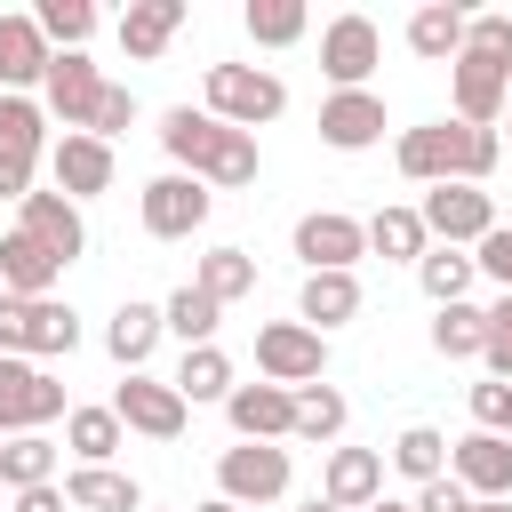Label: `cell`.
Masks as SVG:
<instances>
[{
    "mask_svg": "<svg viewBox=\"0 0 512 512\" xmlns=\"http://www.w3.org/2000/svg\"><path fill=\"white\" fill-rule=\"evenodd\" d=\"M160 152H168L184 176H200L208 192H240V184H256V168H264V152H256L248 128H224V120H208V112H192V104H168V112H160Z\"/></svg>",
    "mask_w": 512,
    "mask_h": 512,
    "instance_id": "cell-1",
    "label": "cell"
},
{
    "mask_svg": "<svg viewBox=\"0 0 512 512\" xmlns=\"http://www.w3.org/2000/svg\"><path fill=\"white\" fill-rule=\"evenodd\" d=\"M80 352V312L56 296H0V360H72Z\"/></svg>",
    "mask_w": 512,
    "mask_h": 512,
    "instance_id": "cell-2",
    "label": "cell"
},
{
    "mask_svg": "<svg viewBox=\"0 0 512 512\" xmlns=\"http://www.w3.org/2000/svg\"><path fill=\"white\" fill-rule=\"evenodd\" d=\"M200 112L208 120H224V128H272L280 112H288V88H280V72H264V64H208V80H200Z\"/></svg>",
    "mask_w": 512,
    "mask_h": 512,
    "instance_id": "cell-3",
    "label": "cell"
},
{
    "mask_svg": "<svg viewBox=\"0 0 512 512\" xmlns=\"http://www.w3.org/2000/svg\"><path fill=\"white\" fill-rule=\"evenodd\" d=\"M288 480H296V464H288V448H280V440H240V448H224V456H216V496H224V504H240V512L280 504V496H288Z\"/></svg>",
    "mask_w": 512,
    "mask_h": 512,
    "instance_id": "cell-4",
    "label": "cell"
},
{
    "mask_svg": "<svg viewBox=\"0 0 512 512\" xmlns=\"http://www.w3.org/2000/svg\"><path fill=\"white\" fill-rule=\"evenodd\" d=\"M256 376L296 392V384H328V336L304 320H264L256 328Z\"/></svg>",
    "mask_w": 512,
    "mask_h": 512,
    "instance_id": "cell-5",
    "label": "cell"
},
{
    "mask_svg": "<svg viewBox=\"0 0 512 512\" xmlns=\"http://www.w3.org/2000/svg\"><path fill=\"white\" fill-rule=\"evenodd\" d=\"M416 216H424L432 248H480L496 232V192L488 184H432Z\"/></svg>",
    "mask_w": 512,
    "mask_h": 512,
    "instance_id": "cell-6",
    "label": "cell"
},
{
    "mask_svg": "<svg viewBox=\"0 0 512 512\" xmlns=\"http://www.w3.org/2000/svg\"><path fill=\"white\" fill-rule=\"evenodd\" d=\"M208 208H216V192H208L200 176H184V168L152 176V184H144V200H136V216H144V232H152V240H192V232L208 224Z\"/></svg>",
    "mask_w": 512,
    "mask_h": 512,
    "instance_id": "cell-7",
    "label": "cell"
},
{
    "mask_svg": "<svg viewBox=\"0 0 512 512\" xmlns=\"http://www.w3.org/2000/svg\"><path fill=\"white\" fill-rule=\"evenodd\" d=\"M64 416V384L40 360H0V432H48Z\"/></svg>",
    "mask_w": 512,
    "mask_h": 512,
    "instance_id": "cell-8",
    "label": "cell"
},
{
    "mask_svg": "<svg viewBox=\"0 0 512 512\" xmlns=\"http://www.w3.org/2000/svg\"><path fill=\"white\" fill-rule=\"evenodd\" d=\"M376 64H384V32H376L360 8H344V16L320 24V72H328L336 88H368Z\"/></svg>",
    "mask_w": 512,
    "mask_h": 512,
    "instance_id": "cell-9",
    "label": "cell"
},
{
    "mask_svg": "<svg viewBox=\"0 0 512 512\" xmlns=\"http://www.w3.org/2000/svg\"><path fill=\"white\" fill-rule=\"evenodd\" d=\"M112 416H120V432H144V440H176L184 424H192V408L176 400V384L168 376H120V392H112Z\"/></svg>",
    "mask_w": 512,
    "mask_h": 512,
    "instance_id": "cell-10",
    "label": "cell"
},
{
    "mask_svg": "<svg viewBox=\"0 0 512 512\" xmlns=\"http://www.w3.org/2000/svg\"><path fill=\"white\" fill-rule=\"evenodd\" d=\"M296 256H304V272H352L368 256V224L344 208H312V216H296Z\"/></svg>",
    "mask_w": 512,
    "mask_h": 512,
    "instance_id": "cell-11",
    "label": "cell"
},
{
    "mask_svg": "<svg viewBox=\"0 0 512 512\" xmlns=\"http://www.w3.org/2000/svg\"><path fill=\"white\" fill-rule=\"evenodd\" d=\"M448 480H456L472 504L512 496V440H504V432H464V440H448Z\"/></svg>",
    "mask_w": 512,
    "mask_h": 512,
    "instance_id": "cell-12",
    "label": "cell"
},
{
    "mask_svg": "<svg viewBox=\"0 0 512 512\" xmlns=\"http://www.w3.org/2000/svg\"><path fill=\"white\" fill-rule=\"evenodd\" d=\"M40 88H48V112L64 120V136H88V120H96V96H104V72H96L80 48H56Z\"/></svg>",
    "mask_w": 512,
    "mask_h": 512,
    "instance_id": "cell-13",
    "label": "cell"
},
{
    "mask_svg": "<svg viewBox=\"0 0 512 512\" xmlns=\"http://www.w3.org/2000/svg\"><path fill=\"white\" fill-rule=\"evenodd\" d=\"M448 96H456V120H472V128H496V120H504V104H512V72L464 48V56L448 64Z\"/></svg>",
    "mask_w": 512,
    "mask_h": 512,
    "instance_id": "cell-14",
    "label": "cell"
},
{
    "mask_svg": "<svg viewBox=\"0 0 512 512\" xmlns=\"http://www.w3.org/2000/svg\"><path fill=\"white\" fill-rule=\"evenodd\" d=\"M320 144H328V152H368V144H384V96H376V88H336V96L320 104Z\"/></svg>",
    "mask_w": 512,
    "mask_h": 512,
    "instance_id": "cell-15",
    "label": "cell"
},
{
    "mask_svg": "<svg viewBox=\"0 0 512 512\" xmlns=\"http://www.w3.org/2000/svg\"><path fill=\"white\" fill-rule=\"evenodd\" d=\"M48 176H56V192L80 208V200L112 192V144H104V136H56V144H48Z\"/></svg>",
    "mask_w": 512,
    "mask_h": 512,
    "instance_id": "cell-16",
    "label": "cell"
},
{
    "mask_svg": "<svg viewBox=\"0 0 512 512\" xmlns=\"http://www.w3.org/2000/svg\"><path fill=\"white\" fill-rule=\"evenodd\" d=\"M320 496H328L336 512H368V504L384 496V448H328Z\"/></svg>",
    "mask_w": 512,
    "mask_h": 512,
    "instance_id": "cell-17",
    "label": "cell"
},
{
    "mask_svg": "<svg viewBox=\"0 0 512 512\" xmlns=\"http://www.w3.org/2000/svg\"><path fill=\"white\" fill-rule=\"evenodd\" d=\"M16 232H32L56 264H80L88 256V224H80V208L64 200V192H24V224Z\"/></svg>",
    "mask_w": 512,
    "mask_h": 512,
    "instance_id": "cell-18",
    "label": "cell"
},
{
    "mask_svg": "<svg viewBox=\"0 0 512 512\" xmlns=\"http://www.w3.org/2000/svg\"><path fill=\"white\" fill-rule=\"evenodd\" d=\"M224 416H232L240 440H288V432H296V392H280V384L256 376V384H232Z\"/></svg>",
    "mask_w": 512,
    "mask_h": 512,
    "instance_id": "cell-19",
    "label": "cell"
},
{
    "mask_svg": "<svg viewBox=\"0 0 512 512\" xmlns=\"http://www.w3.org/2000/svg\"><path fill=\"white\" fill-rule=\"evenodd\" d=\"M360 272H304V288H296V320L304 328H344V320H360Z\"/></svg>",
    "mask_w": 512,
    "mask_h": 512,
    "instance_id": "cell-20",
    "label": "cell"
},
{
    "mask_svg": "<svg viewBox=\"0 0 512 512\" xmlns=\"http://www.w3.org/2000/svg\"><path fill=\"white\" fill-rule=\"evenodd\" d=\"M48 40H40V24L32 16H0V96H24V88H40L48 80Z\"/></svg>",
    "mask_w": 512,
    "mask_h": 512,
    "instance_id": "cell-21",
    "label": "cell"
},
{
    "mask_svg": "<svg viewBox=\"0 0 512 512\" xmlns=\"http://www.w3.org/2000/svg\"><path fill=\"white\" fill-rule=\"evenodd\" d=\"M176 32H184V0H128V8H120V48H128V64L168 56Z\"/></svg>",
    "mask_w": 512,
    "mask_h": 512,
    "instance_id": "cell-22",
    "label": "cell"
},
{
    "mask_svg": "<svg viewBox=\"0 0 512 512\" xmlns=\"http://www.w3.org/2000/svg\"><path fill=\"white\" fill-rule=\"evenodd\" d=\"M64 264L32 240V232H0V296H56Z\"/></svg>",
    "mask_w": 512,
    "mask_h": 512,
    "instance_id": "cell-23",
    "label": "cell"
},
{
    "mask_svg": "<svg viewBox=\"0 0 512 512\" xmlns=\"http://www.w3.org/2000/svg\"><path fill=\"white\" fill-rule=\"evenodd\" d=\"M64 504L72 512H144V488L112 464H72L64 472Z\"/></svg>",
    "mask_w": 512,
    "mask_h": 512,
    "instance_id": "cell-24",
    "label": "cell"
},
{
    "mask_svg": "<svg viewBox=\"0 0 512 512\" xmlns=\"http://www.w3.org/2000/svg\"><path fill=\"white\" fill-rule=\"evenodd\" d=\"M160 336H168V328H160V304H136V296L104 320V352L120 360V376H136V368L152 360V344H160Z\"/></svg>",
    "mask_w": 512,
    "mask_h": 512,
    "instance_id": "cell-25",
    "label": "cell"
},
{
    "mask_svg": "<svg viewBox=\"0 0 512 512\" xmlns=\"http://www.w3.org/2000/svg\"><path fill=\"white\" fill-rule=\"evenodd\" d=\"M176 400L184 408H208V400H232V352L224 344H192L184 360H176Z\"/></svg>",
    "mask_w": 512,
    "mask_h": 512,
    "instance_id": "cell-26",
    "label": "cell"
},
{
    "mask_svg": "<svg viewBox=\"0 0 512 512\" xmlns=\"http://www.w3.org/2000/svg\"><path fill=\"white\" fill-rule=\"evenodd\" d=\"M408 48H416L424 64H456V56H464V8H456V0H424V8L408 16Z\"/></svg>",
    "mask_w": 512,
    "mask_h": 512,
    "instance_id": "cell-27",
    "label": "cell"
},
{
    "mask_svg": "<svg viewBox=\"0 0 512 512\" xmlns=\"http://www.w3.org/2000/svg\"><path fill=\"white\" fill-rule=\"evenodd\" d=\"M504 160V128H472V120H448V184H488Z\"/></svg>",
    "mask_w": 512,
    "mask_h": 512,
    "instance_id": "cell-28",
    "label": "cell"
},
{
    "mask_svg": "<svg viewBox=\"0 0 512 512\" xmlns=\"http://www.w3.org/2000/svg\"><path fill=\"white\" fill-rule=\"evenodd\" d=\"M120 416H112V400L104 408H64V448H72V464H112L120 456Z\"/></svg>",
    "mask_w": 512,
    "mask_h": 512,
    "instance_id": "cell-29",
    "label": "cell"
},
{
    "mask_svg": "<svg viewBox=\"0 0 512 512\" xmlns=\"http://www.w3.org/2000/svg\"><path fill=\"white\" fill-rule=\"evenodd\" d=\"M192 288H200L208 304H240V296L256 288V256H248V248H208V256L192 264Z\"/></svg>",
    "mask_w": 512,
    "mask_h": 512,
    "instance_id": "cell-30",
    "label": "cell"
},
{
    "mask_svg": "<svg viewBox=\"0 0 512 512\" xmlns=\"http://www.w3.org/2000/svg\"><path fill=\"white\" fill-rule=\"evenodd\" d=\"M480 344H488V304H440L432 312V352L440 360H480Z\"/></svg>",
    "mask_w": 512,
    "mask_h": 512,
    "instance_id": "cell-31",
    "label": "cell"
},
{
    "mask_svg": "<svg viewBox=\"0 0 512 512\" xmlns=\"http://www.w3.org/2000/svg\"><path fill=\"white\" fill-rule=\"evenodd\" d=\"M240 24H248L256 48H296V40L312 32V8H304V0H248Z\"/></svg>",
    "mask_w": 512,
    "mask_h": 512,
    "instance_id": "cell-32",
    "label": "cell"
},
{
    "mask_svg": "<svg viewBox=\"0 0 512 512\" xmlns=\"http://www.w3.org/2000/svg\"><path fill=\"white\" fill-rule=\"evenodd\" d=\"M368 248H376L384 264H416V256L432 248V232H424L416 208H376V216H368Z\"/></svg>",
    "mask_w": 512,
    "mask_h": 512,
    "instance_id": "cell-33",
    "label": "cell"
},
{
    "mask_svg": "<svg viewBox=\"0 0 512 512\" xmlns=\"http://www.w3.org/2000/svg\"><path fill=\"white\" fill-rule=\"evenodd\" d=\"M400 176L408 184H448V120H424V128H408L400 136Z\"/></svg>",
    "mask_w": 512,
    "mask_h": 512,
    "instance_id": "cell-34",
    "label": "cell"
},
{
    "mask_svg": "<svg viewBox=\"0 0 512 512\" xmlns=\"http://www.w3.org/2000/svg\"><path fill=\"white\" fill-rule=\"evenodd\" d=\"M472 280H480V272H472L464 248H424V256H416V288L432 296V312H440V304H464Z\"/></svg>",
    "mask_w": 512,
    "mask_h": 512,
    "instance_id": "cell-35",
    "label": "cell"
},
{
    "mask_svg": "<svg viewBox=\"0 0 512 512\" xmlns=\"http://www.w3.org/2000/svg\"><path fill=\"white\" fill-rule=\"evenodd\" d=\"M392 472L416 480V488L440 480V472H448V432H440V424H408V432L392 440Z\"/></svg>",
    "mask_w": 512,
    "mask_h": 512,
    "instance_id": "cell-36",
    "label": "cell"
},
{
    "mask_svg": "<svg viewBox=\"0 0 512 512\" xmlns=\"http://www.w3.org/2000/svg\"><path fill=\"white\" fill-rule=\"evenodd\" d=\"M0 480L24 496V488H48L56 480V440L48 432H16L8 448H0Z\"/></svg>",
    "mask_w": 512,
    "mask_h": 512,
    "instance_id": "cell-37",
    "label": "cell"
},
{
    "mask_svg": "<svg viewBox=\"0 0 512 512\" xmlns=\"http://www.w3.org/2000/svg\"><path fill=\"white\" fill-rule=\"evenodd\" d=\"M216 320H224V304H208L192 280L160 304V328H168V336H184V352H192V344H216Z\"/></svg>",
    "mask_w": 512,
    "mask_h": 512,
    "instance_id": "cell-38",
    "label": "cell"
},
{
    "mask_svg": "<svg viewBox=\"0 0 512 512\" xmlns=\"http://www.w3.org/2000/svg\"><path fill=\"white\" fill-rule=\"evenodd\" d=\"M344 416H352V400L336 384H296V432L288 440H336Z\"/></svg>",
    "mask_w": 512,
    "mask_h": 512,
    "instance_id": "cell-39",
    "label": "cell"
},
{
    "mask_svg": "<svg viewBox=\"0 0 512 512\" xmlns=\"http://www.w3.org/2000/svg\"><path fill=\"white\" fill-rule=\"evenodd\" d=\"M32 24H40V40H48V48H80V40L96 32V0H40V8H32Z\"/></svg>",
    "mask_w": 512,
    "mask_h": 512,
    "instance_id": "cell-40",
    "label": "cell"
},
{
    "mask_svg": "<svg viewBox=\"0 0 512 512\" xmlns=\"http://www.w3.org/2000/svg\"><path fill=\"white\" fill-rule=\"evenodd\" d=\"M0 144H16V152H48V104H32V96H0Z\"/></svg>",
    "mask_w": 512,
    "mask_h": 512,
    "instance_id": "cell-41",
    "label": "cell"
},
{
    "mask_svg": "<svg viewBox=\"0 0 512 512\" xmlns=\"http://www.w3.org/2000/svg\"><path fill=\"white\" fill-rule=\"evenodd\" d=\"M464 48L512 72V8H488V16H464Z\"/></svg>",
    "mask_w": 512,
    "mask_h": 512,
    "instance_id": "cell-42",
    "label": "cell"
},
{
    "mask_svg": "<svg viewBox=\"0 0 512 512\" xmlns=\"http://www.w3.org/2000/svg\"><path fill=\"white\" fill-rule=\"evenodd\" d=\"M480 360H488L496 384H512V296L488 304V344H480Z\"/></svg>",
    "mask_w": 512,
    "mask_h": 512,
    "instance_id": "cell-43",
    "label": "cell"
},
{
    "mask_svg": "<svg viewBox=\"0 0 512 512\" xmlns=\"http://www.w3.org/2000/svg\"><path fill=\"white\" fill-rule=\"evenodd\" d=\"M472 432H504L512 440V384H472Z\"/></svg>",
    "mask_w": 512,
    "mask_h": 512,
    "instance_id": "cell-44",
    "label": "cell"
},
{
    "mask_svg": "<svg viewBox=\"0 0 512 512\" xmlns=\"http://www.w3.org/2000/svg\"><path fill=\"white\" fill-rule=\"evenodd\" d=\"M128 120H136V96H128L120 80H104V96H96V120H88V136H104V144H112V136L128 128Z\"/></svg>",
    "mask_w": 512,
    "mask_h": 512,
    "instance_id": "cell-45",
    "label": "cell"
},
{
    "mask_svg": "<svg viewBox=\"0 0 512 512\" xmlns=\"http://www.w3.org/2000/svg\"><path fill=\"white\" fill-rule=\"evenodd\" d=\"M472 272H488V280H496V288L512 296V232H504V224H496V232H488V240L472 248Z\"/></svg>",
    "mask_w": 512,
    "mask_h": 512,
    "instance_id": "cell-46",
    "label": "cell"
},
{
    "mask_svg": "<svg viewBox=\"0 0 512 512\" xmlns=\"http://www.w3.org/2000/svg\"><path fill=\"white\" fill-rule=\"evenodd\" d=\"M32 168H40V152H16V144H0V200H16V208H24V192H32Z\"/></svg>",
    "mask_w": 512,
    "mask_h": 512,
    "instance_id": "cell-47",
    "label": "cell"
},
{
    "mask_svg": "<svg viewBox=\"0 0 512 512\" xmlns=\"http://www.w3.org/2000/svg\"><path fill=\"white\" fill-rule=\"evenodd\" d=\"M408 504H416V512H472V496H464V488H456L448 472H440V480H424V488H416Z\"/></svg>",
    "mask_w": 512,
    "mask_h": 512,
    "instance_id": "cell-48",
    "label": "cell"
},
{
    "mask_svg": "<svg viewBox=\"0 0 512 512\" xmlns=\"http://www.w3.org/2000/svg\"><path fill=\"white\" fill-rule=\"evenodd\" d=\"M16 512H72V504H64V488L48 480V488H24V496H16Z\"/></svg>",
    "mask_w": 512,
    "mask_h": 512,
    "instance_id": "cell-49",
    "label": "cell"
},
{
    "mask_svg": "<svg viewBox=\"0 0 512 512\" xmlns=\"http://www.w3.org/2000/svg\"><path fill=\"white\" fill-rule=\"evenodd\" d=\"M368 512H416V504H400V496H376V504H368Z\"/></svg>",
    "mask_w": 512,
    "mask_h": 512,
    "instance_id": "cell-50",
    "label": "cell"
},
{
    "mask_svg": "<svg viewBox=\"0 0 512 512\" xmlns=\"http://www.w3.org/2000/svg\"><path fill=\"white\" fill-rule=\"evenodd\" d=\"M192 512H240V504H224V496H208V504H192Z\"/></svg>",
    "mask_w": 512,
    "mask_h": 512,
    "instance_id": "cell-51",
    "label": "cell"
},
{
    "mask_svg": "<svg viewBox=\"0 0 512 512\" xmlns=\"http://www.w3.org/2000/svg\"><path fill=\"white\" fill-rule=\"evenodd\" d=\"M472 512H512V496H488V504H472Z\"/></svg>",
    "mask_w": 512,
    "mask_h": 512,
    "instance_id": "cell-52",
    "label": "cell"
},
{
    "mask_svg": "<svg viewBox=\"0 0 512 512\" xmlns=\"http://www.w3.org/2000/svg\"><path fill=\"white\" fill-rule=\"evenodd\" d=\"M296 512H336V504H328V496H312V504H296Z\"/></svg>",
    "mask_w": 512,
    "mask_h": 512,
    "instance_id": "cell-53",
    "label": "cell"
},
{
    "mask_svg": "<svg viewBox=\"0 0 512 512\" xmlns=\"http://www.w3.org/2000/svg\"><path fill=\"white\" fill-rule=\"evenodd\" d=\"M504 120H512V104H504Z\"/></svg>",
    "mask_w": 512,
    "mask_h": 512,
    "instance_id": "cell-54",
    "label": "cell"
}]
</instances>
